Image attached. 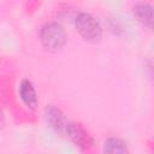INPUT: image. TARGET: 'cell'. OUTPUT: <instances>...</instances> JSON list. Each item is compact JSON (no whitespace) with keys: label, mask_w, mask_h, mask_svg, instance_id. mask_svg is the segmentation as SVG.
<instances>
[{"label":"cell","mask_w":154,"mask_h":154,"mask_svg":"<svg viewBox=\"0 0 154 154\" xmlns=\"http://www.w3.org/2000/svg\"><path fill=\"white\" fill-rule=\"evenodd\" d=\"M40 41L47 51L58 52L66 45L67 34L59 22H47L40 28Z\"/></svg>","instance_id":"cell-1"},{"label":"cell","mask_w":154,"mask_h":154,"mask_svg":"<svg viewBox=\"0 0 154 154\" xmlns=\"http://www.w3.org/2000/svg\"><path fill=\"white\" fill-rule=\"evenodd\" d=\"M2 123H4V117H2V112H1V109H0V126H1Z\"/></svg>","instance_id":"cell-8"},{"label":"cell","mask_w":154,"mask_h":154,"mask_svg":"<svg viewBox=\"0 0 154 154\" xmlns=\"http://www.w3.org/2000/svg\"><path fill=\"white\" fill-rule=\"evenodd\" d=\"M75 26L87 42L95 43L102 37V26L100 22L89 12H78L75 17Z\"/></svg>","instance_id":"cell-2"},{"label":"cell","mask_w":154,"mask_h":154,"mask_svg":"<svg viewBox=\"0 0 154 154\" xmlns=\"http://www.w3.org/2000/svg\"><path fill=\"white\" fill-rule=\"evenodd\" d=\"M132 12L135 14V17L143 23L144 25H147L149 29L153 28V6L148 2H137L132 7Z\"/></svg>","instance_id":"cell-6"},{"label":"cell","mask_w":154,"mask_h":154,"mask_svg":"<svg viewBox=\"0 0 154 154\" xmlns=\"http://www.w3.org/2000/svg\"><path fill=\"white\" fill-rule=\"evenodd\" d=\"M18 94H19L20 100L28 108L36 109V107L38 105V97H37L36 89L31 81H29L26 78L22 79L18 85Z\"/></svg>","instance_id":"cell-5"},{"label":"cell","mask_w":154,"mask_h":154,"mask_svg":"<svg viewBox=\"0 0 154 154\" xmlns=\"http://www.w3.org/2000/svg\"><path fill=\"white\" fill-rule=\"evenodd\" d=\"M45 118H46V122L49 124V126L53 128L55 131L60 134L65 132V128L69 120L66 119L65 114L60 108H58L54 105H48L45 108Z\"/></svg>","instance_id":"cell-4"},{"label":"cell","mask_w":154,"mask_h":154,"mask_svg":"<svg viewBox=\"0 0 154 154\" xmlns=\"http://www.w3.org/2000/svg\"><path fill=\"white\" fill-rule=\"evenodd\" d=\"M76 146L88 149L94 144V138L93 136L83 128L82 124L76 123V122H69L66 128H65V132H64Z\"/></svg>","instance_id":"cell-3"},{"label":"cell","mask_w":154,"mask_h":154,"mask_svg":"<svg viewBox=\"0 0 154 154\" xmlns=\"http://www.w3.org/2000/svg\"><path fill=\"white\" fill-rule=\"evenodd\" d=\"M102 154H130L128 144L118 137H108L102 148Z\"/></svg>","instance_id":"cell-7"}]
</instances>
